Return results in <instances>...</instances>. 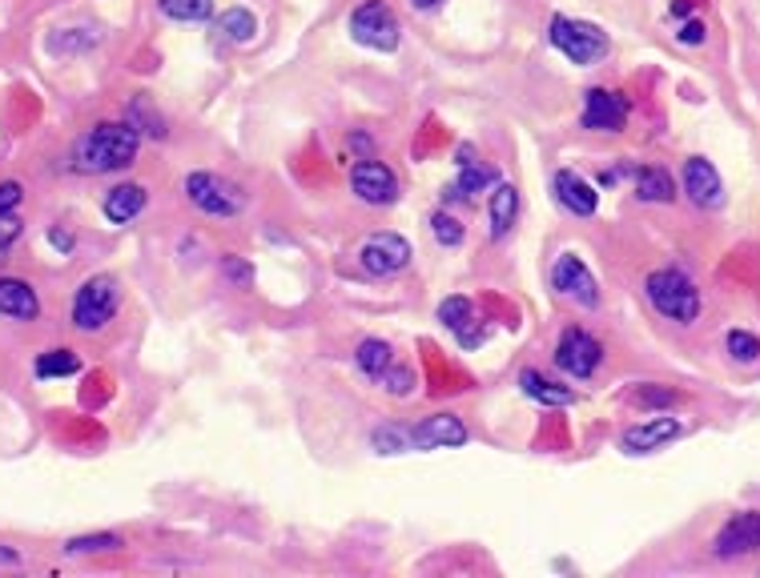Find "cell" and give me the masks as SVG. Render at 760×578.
I'll use <instances>...</instances> for the list:
<instances>
[{
	"label": "cell",
	"mask_w": 760,
	"mask_h": 578,
	"mask_svg": "<svg viewBox=\"0 0 760 578\" xmlns=\"http://www.w3.org/2000/svg\"><path fill=\"white\" fill-rule=\"evenodd\" d=\"M141 149V133L129 121H101L73 144V169L77 173H117L134 165Z\"/></svg>",
	"instance_id": "1"
},
{
	"label": "cell",
	"mask_w": 760,
	"mask_h": 578,
	"mask_svg": "<svg viewBox=\"0 0 760 578\" xmlns=\"http://www.w3.org/2000/svg\"><path fill=\"white\" fill-rule=\"evenodd\" d=\"M644 293L660 317L668 322H681V326H693L700 317V289L684 269H656L644 281Z\"/></svg>",
	"instance_id": "2"
},
{
	"label": "cell",
	"mask_w": 760,
	"mask_h": 578,
	"mask_svg": "<svg viewBox=\"0 0 760 578\" xmlns=\"http://www.w3.org/2000/svg\"><path fill=\"white\" fill-rule=\"evenodd\" d=\"M121 305V289H117V277L109 274H94L80 281V289L73 293V326L80 334H101V329L113 322Z\"/></svg>",
	"instance_id": "3"
},
{
	"label": "cell",
	"mask_w": 760,
	"mask_h": 578,
	"mask_svg": "<svg viewBox=\"0 0 760 578\" xmlns=\"http://www.w3.org/2000/svg\"><path fill=\"white\" fill-rule=\"evenodd\" d=\"M551 45L580 68L596 65V61L608 56V33H600L587 21H572V16H556L551 21Z\"/></svg>",
	"instance_id": "4"
},
{
	"label": "cell",
	"mask_w": 760,
	"mask_h": 578,
	"mask_svg": "<svg viewBox=\"0 0 760 578\" xmlns=\"http://www.w3.org/2000/svg\"><path fill=\"white\" fill-rule=\"evenodd\" d=\"M399 16L390 13L383 0H366L350 13V37L359 40L362 49L374 53H395L399 49Z\"/></svg>",
	"instance_id": "5"
},
{
	"label": "cell",
	"mask_w": 760,
	"mask_h": 578,
	"mask_svg": "<svg viewBox=\"0 0 760 578\" xmlns=\"http://www.w3.org/2000/svg\"><path fill=\"white\" fill-rule=\"evenodd\" d=\"M186 193H189V201H194L201 213H210V217H234V213L246 210L241 185L226 181V177H217V173H189Z\"/></svg>",
	"instance_id": "6"
},
{
	"label": "cell",
	"mask_w": 760,
	"mask_h": 578,
	"mask_svg": "<svg viewBox=\"0 0 760 578\" xmlns=\"http://www.w3.org/2000/svg\"><path fill=\"white\" fill-rule=\"evenodd\" d=\"M603 362V345L587 334V329H563L560 345H556V366L572 378H591Z\"/></svg>",
	"instance_id": "7"
},
{
	"label": "cell",
	"mask_w": 760,
	"mask_h": 578,
	"mask_svg": "<svg viewBox=\"0 0 760 578\" xmlns=\"http://www.w3.org/2000/svg\"><path fill=\"white\" fill-rule=\"evenodd\" d=\"M359 262L366 274H378V277L402 274V269L411 265V246H407V237H399V234H371L362 241Z\"/></svg>",
	"instance_id": "8"
},
{
	"label": "cell",
	"mask_w": 760,
	"mask_h": 578,
	"mask_svg": "<svg viewBox=\"0 0 760 578\" xmlns=\"http://www.w3.org/2000/svg\"><path fill=\"white\" fill-rule=\"evenodd\" d=\"M551 286L560 289L563 298H572V302L587 305V310H596V305H600V286H596V277H591V269L584 265V257H580V253H560V257H556Z\"/></svg>",
	"instance_id": "9"
},
{
	"label": "cell",
	"mask_w": 760,
	"mask_h": 578,
	"mask_svg": "<svg viewBox=\"0 0 760 578\" xmlns=\"http://www.w3.org/2000/svg\"><path fill=\"white\" fill-rule=\"evenodd\" d=\"M350 185H354L359 201H366V205H395L399 201V177H395V169L374 158L359 161L350 169Z\"/></svg>",
	"instance_id": "10"
},
{
	"label": "cell",
	"mask_w": 760,
	"mask_h": 578,
	"mask_svg": "<svg viewBox=\"0 0 760 578\" xmlns=\"http://www.w3.org/2000/svg\"><path fill=\"white\" fill-rule=\"evenodd\" d=\"M584 129L591 133H620L627 125V101L624 92L612 89H587L584 92Z\"/></svg>",
	"instance_id": "11"
},
{
	"label": "cell",
	"mask_w": 760,
	"mask_h": 578,
	"mask_svg": "<svg viewBox=\"0 0 760 578\" xmlns=\"http://www.w3.org/2000/svg\"><path fill=\"white\" fill-rule=\"evenodd\" d=\"M684 193L700 210H717L724 201V181L721 173H717V165L705 158H688V165H684Z\"/></svg>",
	"instance_id": "12"
},
{
	"label": "cell",
	"mask_w": 760,
	"mask_h": 578,
	"mask_svg": "<svg viewBox=\"0 0 760 578\" xmlns=\"http://www.w3.org/2000/svg\"><path fill=\"white\" fill-rule=\"evenodd\" d=\"M468 442V426L454 418V414H431L411 430V447L414 450H447V447H463Z\"/></svg>",
	"instance_id": "13"
},
{
	"label": "cell",
	"mask_w": 760,
	"mask_h": 578,
	"mask_svg": "<svg viewBox=\"0 0 760 578\" xmlns=\"http://www.w3.org/2000/svg\"><path fill=\"white\" fill-rule=\"evenodd\" d=\"M752 551H760V514L757 511L733 514L721 526V535H717V554L721 558H736V554H752Z\"/></svg>",
	"instance_id": "14"
},
{
	"label": "cell",
	"mask_w": 760,
	"mask_h": 578,
	"mask_svg": "<svg viewBox=\"0 0 760 578\" xmlns=\"http://www.w3.org/2000/svg\"><path fill=\"white\" fill-rule=\"evenodd\" d=\"M681 422L676 418H652V422H640V426H632V430L620 438V447L627 454H652V450L668 447L672 438H681Z\"/></svg>",
	"instance_id": "15"
},
{
	"label": "cell",
	"mask_w": 760,
	"mask_h": 578,
	"mask_svg": "<svg viewBox=\"0 0 760 578\" xmlns=\"http://www.w3.org/2000/svg\"><path fill=\"white\" fill-rule=\"evenodd\" d=\"M551 189H556V201H560L568 213H575V217H591V213H596V205H600V193H596V189H591V185H587L584 177H580V173H572V169L556 173Z\"/></svg>",
	"instance_id": "16"
},
{
	"label": "cell",
	"mask_w": 760,
	"mask_h": 578,
	"mask_svg": "<svg viewBox=\"0 0 760 578\" xmlns=\"http://www.w3.org/2000/svg\"><path fill=\"white\" fill-rule=\"evenodd\" d=\"M0 314L13 322H37L40 317V298L37 289L21 281V277H0Z\"/></svg>",
	"instance_id": "17"
},
{
	"label": "cell",
	"mask_w": 760,
	"mask_h": 578,
	"mask_svg": "<svg viewBox=\"0 0 760 578\" xmlns=\"http://www.w3.org/2000/svg\"><path fill=\"white\" fill-rule=\"evenodd\" d=\"M146 185H137V181H125V185H113L105 193V217L113 225H129L134 217H141V210H146Z\"/></svg>",
	"instance_id": "18"
},
{
	"label": "cell",
	"mask_w": 760,
	"mask_h": 578,
	"mask_svg": "<svg viewBox=\"0 0 760 578\" xmlns=\"http://www.w3.org/2000/svg\"><path fill=\"white\" fill-rule=\"evenodd\" d=\"M520 390L532 398V402H539V406H572V402H575V390H568V386H560V381L544 378L539 369H523Z\"/></svg>",
	"instance_id": "19"
},
{
	"label": "cell",
	"mask_w": 760,
	"mask_h": 578,
	"mask_svg": "<svg viewBox=\"0 0 760 578\" xmlns=\"http://www.w3.org/2000/svg\"><path fill=\"white\" fill-rule=\"evenodd\" d=\"M632 185H636V198L652 201V205H668L676 198V185H672V173L660 169V165H644V169L632 173Z\"/></svg>",
	"instance_id": "20"
},
{
	"label": "cell",
	"mask_w": 760,
	"mask_h": 578,
	"mask_svg": "<svg viewBox=\"0 0 760 578\" xmlns=\"http://www.w3.org/2000/svg\"><path fill=\"white\" fill-rule=\"evenodd\" d=\"M491 237L495 241H503L511 234V225H515V213H520V189L515 185H495L491 189Z\"/></svg>",
	"instance_id": "21"
},
{
	"label": "cell",
	"mask_w": 760,
	"mask_h": 578,
	"mask_svg": "<svg viewBox=\"0 0 760 578\" xmlns=\"http://www.w3.org/2000/svg\"><path fill=\"white\" fill-rule=\"evenodd\" d=\"M495 185V169L491 165H475V161H463V173H459V181L451 189H443V198H463V201H475L483 189H491Z\"/></svg>",
	"instance_id": "22"
},
{
	"label": "cell",
	"mask_w": 760,
	"mask_h": 578,
	"mask_svg": "<svg viewBox=\"0 0 760 578\" xmlns=\"http://www.w3.org/2000/svg\"><path fill=\"white\" fill-rule=\"evenodd\" d=\"M77 369H80V357L73 354V350H45V354H37V362H33V374H37L40 381L68 378V374H77Z\"/></svg>",
	"instance_id": "23"
},
{
	"label": "cell",
	"mask_w": 760,
	"mask_h": 578,
	"mask_svg": "<svg viewBox=\"0 0 760 578\" xmlns=\"http://www.w3.org/2000/svg\"><path fill=\"white\" fill-rule=\"evenodd\" d=\"M161 13L182 25H198L214 16V0H161Z\"/></svg>",
	"instance_id": "24"
},
{
	"label": "cell",
	"mask_w": 760,
	"mask_h": 578,
	"mask_svg": "<svg viewBox=\"0 0 760 578\" xmlns=\"http://www.w3.org/2000/svg\"><path fill=\"white\" fill-rule=\"evenodd\" d=\"M354 362H359L362 374H371V378H383V369L390 366V345L378 342V338H366V342L359 345Z\"/></svg>",
	"instance_id": "25"
},
{
	"label": "cell",
	"mask_w": 760,
	"mask_h": 578,
	"mask_svg": "<svg viewBox=\"0 0 760 578\" xmlns=\"http://www.w3.org/2000/svg\"><path fill=\"white\" fill-rule=\"evenodd\" d=\"M121 546H125V539H121V535H109V530H101V535H77V539L65 542L68 554H109V551H121Z\"/></svg>",
	"instance_id": "26"
},
{
	"label": "cell",
	"mask_w": 760,
	"mask_h": 578,
	"mask_svg": "<svg viewBox=\"0 0 760 578\" xmlns=\"http://www.w3.org/2000/svg\"><path fill=\"white\" fill-rule=\"evenodd\" d=\"M217 28H222L229 40L250 45L253 33H258V21H253V13H246V9H226V13H222V21H217Z\"/></svg>",
	"instance_id": "27"
},
{
	"label": "cell",
	"mask_w": 760,
	"mask_h": 578,
	"mask_svg": "<svg viewBox=\"0 0 760 578\" xmlns=\"http://www.w3.org/2000/svg\"><path fill=\"white\" fill-rule=\"evenodd\" d=\"M371 442H374V450H378V454H402V450H414L411 447V430H402V426H378Z\"/></svg>",
	"instance_id": "28"
},
{
	"label": "cell",
	"mask_w": 760,
	"mask_h": 578,
	"mask_svg": "<svg viewBox=\"0 0 760 578\" xmlns=\"http://www.w3.org/2000/svg\"><path fill=\"white\" fill-rule=\"evenodd\" d=\"M125 121H129L137 133H149V137H165V121H161L158 113L149 109L146 97H137L134 109H129V117H125Z\"/></svg>",
	"instance_id": "29"
},
{
	"label": "cell",
	"mask_w": 760,
	"mask_h": 578,
	"mask_svg": "<svg viewBox=\"0 0 760 578\" xmlns=\"http://www.w3.org/2000/svg\"><path fill=\"white\" fill-rule=\"evenodd\" d=\"M431 234H435V241H439V246H463V225L454 222L451 213H435V217H431Z\"/></svg>",
	"instance_id": "30"
},
{
	"label": "cell",
	"mask_w": 760,
	"mask_h": 578,
	"mask_svg": "<svg viewBox=\"0 0 760 578\" xmlns=\"http://www.w3.org/2000/svg\"><path fill=\"white\" fill-rule=\"evenodd\" d=\"M471 317H475V314H471V302H468V298H447V302L439 305V322H443L447 329H451V334H454L459 326H463V322H471Z\"/></svg>",
	"instance_id": "31"
},
{
	"label": "cell",
	"mask_w": 760,
	"mask_h": 578,
	"mask_svg": "<svg viewBox=\"0 0 760 578\" xmlns=\"http://www.w3.org/2000/svg\"><path fill=\"white\" fill-rule=\"evenodd\" d=\"M728 354H733L736 362H757L760 342L748 334V329H733V334H728Z\"/></svg>",
	"instance_id": "32"
},
{
	"label": "cell",
	"mask_w": 760,
	"mask_h": 578,
	"mask_svg": "<svg viewBox=\"0 0 760 578\" xmlns=\"http://www.w3.org/2000/svg\"><path fill=\"white\" fill-rule=\"evenodd\" d=\"M383 386H387L390 394H411V386H414V369H407V366H395V362H390L387 369H383Z\"/></svg>",
	"instance_id": "33"
},
{
	"label": "cell",
	"mask_w": 760,
	"mask_h": 578,
	"mask_svg": "<svg viewBox=\"0 0 760 578\" xmlns=\"http://www.w3.org/2000/svg\"><path fill=\"white\" fill-rule=\"evenodd\" d=\"M454 338H459V345H468V350H475V345L487 342V329H483L479 322L471 317V322H463V326L454 329Z\"/></svg>",
	"instance_id": "34"
},
{
	"label": "cell",
	"mask_w": 760,
	"mask_h": 578,
	"mask_svg": "<svg viewBox=\"0 0 760 578\" xmlns=\"http://www.w3.org/2000/svg\"><path fill=\"white\" fill-rule=\"evenodd\" d=\"M222 269H226V277H229V281H238V286H250V281H253V269L246 262H238V257H226V262H222Z\"/></svg>",
	"instance_id": "35"
},
{
	"label": "cell",
	"mask_w": 760,
	"mask_h": 578,
	"mask_svg": "<svg viewBox=\"0 0 760 578\" xmlns=\"http://www.w3.org/2000/svg\"><path fill=\"white\" fill-rule=\"evenodd\" d=\"M676 398H681L676 390H640L636 402H640V406H672Z\"/></svg>",
	"instance_id": "36"
},
{
	"label": "cell",
	"mask_w": 760,
	"mask_h": 578,
	"mask_svg": "<svg viewBox=\"0 0 760 578\" xmlns=\"http://www.w3.org/2000/svg\"><path fill=\"white\" fill-rule=\"evenodd\" d=\"M21 205V181H0V213H13Z\"/></svg>",
	"instance_id": "37"
},
{
	"label": "cell",
	"mask_w": 760,
	"mask_h": 578,
	"mask_svg": "<svg viewBox=\"0 0 760 578\" xmlns=\"http://www.w3.org/2000/svg\"><path fill=\"white\" fill-rule=\"evenodd\" d=\"M705 25H700V21H688V25L681 28V45H705Z\"/></svg>",
	"instance_id": "38"
},
{
	"label": "cell",
	"mask_w": 760,
	"mask_h": 578,
	"mask_svg": "<svg viewBox=\"0 0 760 578\" xmlns=\"http://www.w3.org/2000/svg\"><path fill=\"white\" fill-rule=\"evenodd\" d=\"M49 241H53L57 250H73V234H65V229H53V234H49Z\"/></svg>",
	"instance_id": "39"
},
{
	"label": "cell",
	"mask_w": 760,
	"mask_h": 578,
	"mask_svg": "<svg viewBox=\"0 0 760 578\" xmlns=\"http://www.w3.org/2000/svg\"><path fill=\"white\" fill-rule=\"evenodd\" d=\"M0 563L16 566V563H21V554H16V551H4V546H0Z\"/></svg>",
	"instance_id": "40"
},
{
	"label": "cell",
	"mask_w": 760,
	"mask_h": 578,
	"mask_svg": "<svg viewBox=\"0 0 760 578\" xmlns=\"http://www.w3.org/2000/svg\"><path fill=\"white\" fill-rule=\"evenodd\" d=\"M672 16H688V0H676V4H672Z\"/></svg>",
	"instance_id": "41"
},
{
	"label": "cell",
	"mask_w": 760,
	"mask_h": 578,
	"mask_svg": "<svg viewBox=\"0 0 760 578\" xmlns=\"http://www.w3.org/2000/svg\"><path fill=\"white\" fill-rule=\"evenodd\" d=\"M411 4H419V9H435L439 0H411Z\"/></svg>",
	"instance_id": "42"
},
{
	"label": "cell",
	"mask_w": 760,
	"mask_h": 578,
	"mask_svg": "<svg viewBox=\"0 0 760 578\" xmlns=\"http://www.w3.org/2000/svg\"><path fill=\"white\" fill-rule=\"evenodd\" d=\"M4 246H9V241H4V237H0V257H4Z\"/></svg>",
	"instance_id": "43"
}]
</instances>
